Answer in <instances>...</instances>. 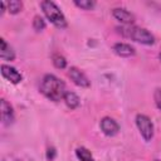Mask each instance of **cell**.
<instances>
[{
  "label": "cell",
  "instance_id": "6da1fadb",
  "mask_svg": "<svg viewBox=\"0 0 161 161\" xmlns=\"http://www.w3.org/2000/svg\"><path fill=\"white\" fill-rule=\"evenodd\" d=\"M40 92L50 101L58 102L63 99L64 93L67 91H65V84L63 80H60L53 74H47L44 75L40 83Z\"/></svg>",
  "mask_w": 161,
  "mask_h": 161
},
{
  "label": "cell",
  "instance_id": "7a4b0ae2",
  "mask_svg": "<svg viewBox=\"0 0 161 161\" xmlns=\"http://www.w3.org/2000/svg\"><path fill=\"white\" fill-rule=\"evenodd\" d=\"M118 30L123 36L130 38V39H132L137 43H141V44H145V45H151V44L155 43L153 35L143 28L135 26V25H125V26L118 28Z\"/></svg>",
  "mask_w": 161,
  "mask_h": 161
},
{
  "label": "cell",
  "instance_id": "3957f363",
  "mask_svg": "<svg viewBox=\"0 0 161 161\" xmlns=\"http://www.w3.org/2000/svg\"><path fill=\"white\" fill-rule=\"evenodd\" d=\"M40 6L47 16V19L53 24L55 25L57 28H67V20H65V16L63 15V13L60 11V9L53 3V1H49V0H44L40 3Z\"/></svg>",
  "mask_w": 161,
  "mask_h": 161
},
{
  "label": "cell",
  "instance_id": "277c9868",
  "mask_svg": "<svg viewBox=\"0 0 161 161\" xmlns=\"http://www.w3.org/2000/svg\"><path fill=\"white\" fill-rule=\"evenodd\" d=\"M136 125L141 136L145 138V141H151V138L153 137V125L151 119L145 114H137Z\"/></svg>",
  "mask_w": 161,
  "mask_h": 161
},
{
  "label": "cell",
  "instance_id": "5b68a950",
  "mask_svg": "<svg viewBox=\"0 0 161 161\" xmlns=\"http://www.w3.org/2000/svg\"><path fill=\"white\" fill-rule=\"evenodd\" d=\"M68 75H69V78L73 80V83L77 84V86H79V87L87 88V87L91 86V82L88 80V78L86 77V74H84L82 70H79L78 68H75V67H70V68H69Z\"/></svg>",
  "mask_w": 161,
  "mask_h": 161
},
{
  "label": "cell",
  "instance_id": "8992f818",
  "mask_svg": "<svg viewBox=\"0 0 161 161\" xmlns=\"http://www.w3.org/2000/svg\"><path fill=\"white\" fill-rule=\"evenodd\" d=\"M101 130H102V132H103L104 135H107V136H114V135L118 133L119 126H118V123H117L113 118H111V117H104V118H102V121H101Z\"/></svg>",
  "mask_w": 161,
  "mask_h": 161
},
{
  "label": "cell",
  "instance_id": "52a82bcc",
  "mask_svg": "<svg viewBox=\"0 0 161 161\" xmlns=\"http://www.w3.org/2000/svg\"><path fill=\"white\" fill-rule=\"evenodd\" d=\"M1 74H3V77L5 79H8L9 82H11L14 84L21 82V79H23L21 74L14 67H10V65H6V64L1 65Z\"/></svg>",
  "mask_w": 161,
  "mask_h": 161
},
{
  "label": "cell",
  "instance_id": "ba28073f",
  "mask_svg": "<svg viewBox=\"0 0 161 161\" xmlns=\"http://www.w3.org/2000/svg\"><path fill=\"white\" fill-rule=\"evenodd\" d=\"M112 14H113V16L118 21L123 23L125 25H131L135 21V15L131 14L128 10H126L123 8H116V9H113L112 10Z\"/></svg>",
  "mask_w": 161,
  "mask_h": 161
},
{
  "label": "cell",
  "instance_id": "9c48e42d",
  "mask_svg": "<svg viewBox=\"0 0 161 161\" xmlns=\"http://www.w3.org/2000/svg\"><path fill=\"white\" fill-rule=\"evenodd\" d=\"M1 119H3V123L4 125H10L13 123L14 121V111H13V107L5 101V99H1Z\"/></svg>",
  "mask_w": 161,
  "mask_h": 161
},
{
  "label": "cell",
  "instance_id": "30bf717a",
  "mask_svg": "<svg viewBox=\"0 0 161 161\" xmlns=\"http://www.w3.org/2000/svg\"><path fill=\"white\" fill-rule=\"evenodd\" d=\"M113 52L119 57L128 58V57H132L135 54V48L131 47L130 44H126V43H117L113 45Z\"/></svg>",
  "mask_w": 161,
  "mask_h": 161
},
{
  "label": "cell",
  "instance_id": "8fae6325",
  "mask_svg": "<svg viewBox=\"0 0 161 161\" xmlns=\"http://www.w3.org/2000/svg\"><path fill=\"white\" fill-rule=\"evenodd\" d=\"M0 57L4 60H14V58H15V53H14L13 48L3 38L0 39Z\"/></svg>",
  "mask_w": 161,
  "mask_h": 161
},
{
  "label": "cell",
  "instance_id": "7c38bea8",
  "mask_svg": "<svg viewBox=\"0 0 161 161\" xmlns=\"http://www.w3.org/2000/svg\"><path fill=\"white\" fill-rule=\"evenodd\" d=\"M63 101L65 102V104H67L70 109H75V108L79 106V103H80L79 97H78L74 92H70V91H67V92L64 93Z\"/></svg>",
  "mask_w": 161,
  "mask_h": 161
},
{
  "label": "cell",
  "instance_id": "4fadbf2b",
  "mask_svg": "<svg viewBox=\"0 0 161 161\" xmlns=\"http://www.w3.org/2000/svg\"><path fill=\"white\" fill-rule=\"evenodd\" d=\"M75 155L79 158V161H94L92 153L86 147H82V146L75 150Z\"/></svg>",
  "mask_w": 161,
  "mask_h": 161
},
{
  "label": "cell",
  "instance_id": "5bb4252c",
  "mask_svg": "<svg viewBox=\"0 0 161 161\" xmlns=\"http://www.w3.org/2000/svg\"><path fill=\"white\" fill-rule=\"evenodd\" d=\"M23 8V3L19 0H10L8 3V10L10 14H18Z\"/></svg>",
  "mask_w": 161,
  "mask_h": 161
},
{
  "label": "cell",
  "instance_id": "9a60e30c",
  "mask_svg": "<svg viewBox=\"0 0 161 161\" xmlns=\"http://www.w3.org/2000/svg\"><path fill=\"white\" fill-rule=\"evenodd\" d=\"M74 5L84 10H91L96 5V3L92 0H74Z\"/></svg>",
  "mask_w": 161,
  "mask_h": 161
},
{
  "label": "cell",
  "instance_id": "2e32d148",
  "mask_svg": "<svg viewBox=\"0 0 161 161\" xmlns=\"http://www.w3.org/2000/svg\"><path fill=\"white\" fill-rule=\"evenodd\" d=\"M53 64H54L55 68H58V69H63V68L67 67V60H65V58H64L63 55H60V54H55V55L53 57Z\"/></svg>",
  "mask_w": 161,
  "mask_h": 161
},
{
  "label": "cell",
  "instance_id": "e0dca14e",
  "mask_svg": "<svg viewBox=\"0 0 161 161\" xmlns=\"http://www.w3.org/2000/svg\"><path fill=\"white\" fill-rule=\"evenodd\" d=\"M33 28H34L36 31L43 30V29L45 28V21H44V19H43L42 16H39V15L34 16V20H33Z\"/></svg>",
  "mask_w": 161,
  "mask_h": 161
},
{
  "label": "cell",
  "instance_id": "ac0fdd59",
  "mask_svg": "<svg viewBox=\"0 0 161 161\" xmlns=\"http://www.w3.org/2000/svg\"><path fill=\"white\" fill-rule=\"evenodd\" d=\"M153 99H155V103H156L157 108L161 109V89H160V88H157V89L155 91V93H153Z\"/></svg>",
  "mask_w": 161,
  "mask_h": 161
},
{
  "label": "cell",
  "instance_id": "d6986e66",
  "mask_svg": "<svg viewBox=\"0 0 161 161\" xmlns=\"http://www.w3.org/2000/svg\"><path fill=\"white\" fill-rule=\"evenodd\" d=\"M55 155H57L55 148H54V147H49L48 151H47V158H48L49 161H53L54 157H55Z\"/></svg>",
  "mask_w": 161,
  "mask_h": 161
},
{
  "label": "cell",
  "instance_id": "ffe728a7",
  "mask_svg": "<svg viewBox=\"0 0 161 161\" xmlns=\"http://www.w3.org/2000/svg\"><path fill=\"white\" fill-rule=\"evenodd\" d=\"M160 60H161V53H160Z\"/></svg>",
  "mask_w": 161,
  "mask_h": 161
},
{
  "label": "cell",
  "instance_id": "44dd1931",
  "mask_svg": "<svg viewBox=\"0 0 161 161\" xmlns=\"http://www.w3.org/2000/svg\"><path fill=\"white\" fill-rule=\"evenodd\" d=\"M155 161H158V160H155Z\"/></svg>",
  "mask_w": 161,
  "mask_h": 161
}]
</instances>
